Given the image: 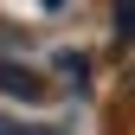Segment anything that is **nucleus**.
Masks as SVG:
<instances>
[{
    "instance_id": "f257e3e1",
    "label": "nucleus",
    "mask_w": 135,
    "mask_h": 135,
    "mask_svg": "<svg viewBox=\"0 0 135 135\" xmlns=\"http://www.w3.org/2000/svg\"><path fill=\"white\" fill-rule=\"evenodd\" d=\"M0 90H7V97H39V77H32V71H20V64H7V58H0Z\"/></svg>"
},
{
    "instance_id": "f03ea898",
    "label": "nucleus",
    "mask_w": 135,
    "mask_h": 135,
    "mask_svg": "<svg viewBox=\"0 0 135 135\" xmlns=\"http://www.w3.org/2000/svg\"><path fill=\"white\" fill-rule=\"evenodd\" d=\"M129 90H135V64H129Z\"/></svg>"
}]
</instances>
